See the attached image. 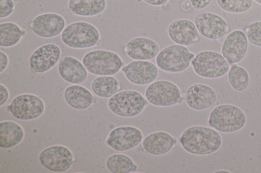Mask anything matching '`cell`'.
<instances>
[{"mask_svg":"<svg viewBox=\"0 0 261 173\" xmlns=\"http://www.w3.org/2000/svg\"><path fill=\"white\" fill-rule=\"evenodd\" d=\"M15 9L13 0H0V18H5L11 15Z\"/></svg>","mask_w":261,"mask_h":173,"instance_id":"cell-31","label":"cell"},{"mask_svg":"<svg viewBox=\"0 0 261 173\" xmlns=\"http://www.w3.org/2000/svg\"><path fill=\"white\" fill-rule=\"evenodd\" d=\"M208 123L214 129L222 133H232L242 129L246 117L238 107L229 104L219 105L214 108L208 117Z\"/></svg>","mask_w":261,"mask_h":173,"instance_id":"cell-4","label":"cell"},{"mask_svg":"<svg viewBox=\"0 0 261 173\" xmlns=\"http://www.w3.org/2000/svg\"><path fill=\"white\" fill-rule=\"evenodd\" d=\"M248 48V40L243 30L236 29L225 37L221 47V53L229 63L240 62L245 57Z\"/></svg>","mask_w":261,"mask_h":173,"instance_id":"cell-13","label":"cell"},{"mask_svg":"<svg viewBox=\"0 0 261 173\" xmlns=\"http://www.w3.org/2000/svg\"><path fill=\"white\" fill-rule=\"evenodd\" d=\"M108 169L113 173H129L138 170L137 165L128 156L123 154H114L106 160Z\"/></svg>","mask_w":261,"mask_h":173,"instance_id":"cell-27","label":"cell"},{"mask_svg":"<svg viewBox=\"0 0 261 173\" xmlns=\"http://www.w3.org/2000/svg\"><path fill=\"white\" fill-rule=\"evenodd\" d=\"M9 63V58L7 54L0 51V73L2 74L7 67Z\"/></svg>","mask_w":261,"mask_h":173,"instance_id":"cell-34","label":"cell"},{"mask_svg":"<svg viewBox=\"0 0 261 173\" xmlns=\"http://www.w3.org/2000/svg\"><path fill=\"white\" fill-rule=\"evenodd\" d=\"M194 9L201 10L206 8L212 0H189Z\"/></svg>","mask_w":261,"mask_h":173,"instance_id":"cell-33","label":"cell"},{"mask_svg":"<svg viewBox=\"0 0 261 173\" xmlns=\"http://www.w3.org/2000/svg\"><path fill=\"white\" fill-rule=\"evenodd\" d=\"M147 4L153 6H162L167 4L169 0H142Z\"/></svg>","mask_w":261,"mask_h":173,"instance_id":"cell-36","label":"cell"},{"mask_svg":"<svg viewBox=\"0 0 261 173\" xmlns=\"http://www.w3.org/2000/svg\"><path fill=\"white\" fill-rule=\"evenodd\" d=\"M142 131L132 126H121L115 128L109 133L107 144L117 151H126L138 146L143 140Z\"/></svg>","mask_w":261,"mask_h":173,"instance_id":"cell-12","label":"cell"},{"mask_svg":"<svg viewBox=\"0 0 261 173\" xmlns=\"http://www.w3.org/2000/svg\"><path fill=\"white\" fill-rule=\"evenodd\" d=\"M191 64L197 75L206 79L222 77L226 74L230 67L228 62L222 54L211 50L198 53Z\"/></svg>","mask_w":261,"mask_h":173,"instance_id":"cell-6","label":"cell"},{"mask_svg":"<svg viewBox=\"0 0 261 173\" xmlns=\"http://www.w3.org/2000/svg\"><path fill=\"white\" fill-rule=\"evenodd\" d=\"M65 25V21L61 15L55 13H45L37 16L30 26L36 35L48 39L61 33Z\"/></svg>","mask_w":261,"mask_h":173,"instance_id":"cell-15","label":"cell"},{"mask_svg":"<svg viewBox=\"0 0 261 173\" xmlns=\"http://www.w3.org/2000/svg\"><path fill=\"white\" fill-rule=\"evenodd\" d=\"M61 39L67 46L74 49H86L98 44L100 36L93 24L77 21L67 25L61 33Z\"/></svg>","mask_w":261,"mask_h":173,"instance_id":"cell-3","label":"cell"},{"mask_svg":"<svg viewBox=\"0 0 261 173\" xmlns=\"http://www.w3.org/2000/svg\"><path fill=\"white\" fill-rule=\"evenodd\" d=\"M91 88L97 96L102 98H110L121 89L118 80L112 76H101L94 79Z\"/></svg>","mask_w":261,"mask_h":173,"instance_id":"cell-25","label":"cell"},{"mask_svg":"<svg viewBox=\"0 0 261 173\" xmlns=\"http://www.w3.org/2000/svg\"><path fill=\"white\" fill-rule=\"evenodd\" d=\"M71 151L62 145H54L42 150L39 155L40 163L54 172H64L70 168L74 162Z\"/></svg>","mask_w":261,"mask_h":173,"instance_id":"cell-10","label":"cell"},{"mask_svg":"<svg viewBox=\"0 0 261 173\" xmlns=\"http://www.w3.org/2000/svg\"><path fill=\"white\" fill-rule=\"evenodd\" d=\"M24 131L18 123L12 121L0 123V146L11 148L19 144L23 140Z\"/></svg>","mask_w":261,"mask_h":173,"instance_id":"cell-23","label":"cell"},{"mask_svg":"<svg viewBox=\"0 0 261 173\" xmlns=\"http://www.w3.org/2000/svg\"><path fill=\"white\" fill-rule=\"evenodd\" d=\"M147 101L143 95L136 90L118 92L109 98L108 106L114 114L122 117H135L142 113Z\"/></svg>","mask_w":261,"mask_h":173,"instance_id":"cell-7","label":"cell"},{"mask_svg":"<svg viewBox=\"0 0 261 173\" xmlns=\"http://www.w3.org/2000/svg\"><path fill=\"white\" fill-rule=\"evenodd\" d=\"M15 118L21 120H31L41 116L45 110V105L39 96L30 93L16 96L8 107Z\"/></svg>","mask_w":261,"mask_h":173,"instance_id":"cell-9","label":"cell"},{"mask_svg":"<svg viewBox=\"0 0 261 173\" xmlns=\"http://www.w3.org/2000/svg\"><path fill=\"white\" fill-rule=\"evenodd\" d=\"M9 97V92L7 87L3 85L0 84V106L2 107L5 105Z\"/></svg>","mask_w":261,"mask_h":173,"instance_id":"cell-32","label":"cell"},{"mask_svg":"<svg viewBox=\"0 0 261 173\" xmlns=\"http://www.w3.org/2000/svg\"><path fill=\"white\" fill-rule=\"evenodd\" d=\"M58 71L64 81L72 84H82L88 77V71L83 63L71 56H64L60 59Z\"/></svg>","mask_w":261,"mask_h":173,"instance_id":"cell-20","label":"cell"},{"mask_svg":"<svg viewBox=\"0 0 261 173\" xmlns=\"http://www.w3.org/2000/svg\"><path fill=\"white\" fill-rule=\"evenodd\" d=\"M122 72L127 80L137 85L150 84L159 75L156 66L148 60H134L124 66Z\"/></svg>","mask_w":261,"mask_h":173,"instance_id":"cell-14","label":"cell"},{"mask_svg":"<svg viewBox=\"0 0 261 173\" xmlns=\"http://www.w3.org/2000/svg\"><path fill=\"white\" fill-rule=\"evenodd\" d=\"M124 50L127 56L133 60H149L156 57L160 47L152 39L138 37L129 40Z\"/></svg>","mask_w":261,"mask_h":173,"instance_id":"cell-19","label":"cell"},{"mask_svg":"<svg viewBox=\"0 0 261 173\" xmlns=\"http://www.w3.org/2000/svg\"><path fill=\"white\" fill-rule=\"evenodd\" d=\"M167 32L174 43L184 46L192 45L199 40V32L196 25L187 19L172 21L168 25Z\"/></svg>","mask_w":261,"mask_h":173,"instance_id":"cell-18","label":"cell"},{"mask_svg":"<svg viewBox=\"0 0 261 173\" xmlns=\"http://www.w3.org/2000/svg\"><path fill=\"white\" fill-rule=\"evenodd\" d=\"M194 23L199 33L211 40L222 38L229 30L228 25L224 19L210 12L198 13L194 17Z\"/></svg>","mask_w":261,"mask_h":173,"instance_id":"cell-11","label":"cell"},{"mask_svg":"<svg viewBox=\"0 0 261 173\" xmlns=\"http://www.w3.org/2000/svg\"><path fill=\"white\" fill-rule=\"evenodd\" d=\"M144 94L147 101L157 107H171L182 100L179 87L168 80L153 82L146 87Z\"/></svg>","mask_w":261,"mask_h":173,"instance_id":"cell-8","label":"cell"},{"mask_svg":"<svg viewBox=\"0 0 261 173\" xmlns=\"http://www.w3.org/2000/svg\"><path fill=\"white\" fill-rule=\"evenodd\" d=\"M218 6L224 11L239 14L249 11L253 5V0H216Z\"/></svg>","mask_w":261,"mask_h":173,"instance_id":"cell-29","label":"cell"},{"mask_svg":"<svg viewBox=\"0 0 261 173\" xmlns=\"http://www.w3.org/2000/svg\"><path fill=\"white\" fill-rule=\"evenodd\" d=\"M106 5V0H69L68 8L74 15L91 17L101 14Z\"/></svg>","mask_w":261,"mask_h":173,"instance_id":"cell-24","label":"cell"},{"mask_svg":"<svg viewBox=\"0 0 261 173\" xmlns=\"http://www.w3.org/2000/svg\"><path fill=\"white\" fill-rule=\"evenodd\" d=\"M187 105L196 111H203L212 107L216 102L217 94L210 86L201 83L190 86L184 95Z\"/></svg>","mask_w":261,"mask_h":173,"instance_id":"cell-17","label":"cell"},{"mask_svg":"<svg viewBox=\"0 0 261 173\" xmlns=\"http://www.w3.org/2000/svg\"><path fill=\"white\" fill-rule=\"evenodd\" d=\"M245 31L248 41L256 46L261 47V21L251 23Z\"/></svg>","mask_w":261,"mask_h":173,"instance_id":"cell-30","label":"cell"},{"mask_svg":"<svg viewBox=\"0 0 261 173\" xmlns=\"http://www.w3.org/2000/svg\"><path fill=\"white\" fill-rule=\"evenodd\" d=\"M222 140L215 129L200 125L188 127L180 137V144L187 152L197 155L214 153L221 147Z\"/></svg>","mask_w":261,"mask_h":173,"instance_id":"cell-1","label":"cell"},{"mask_svg":"<svg viewBox=\"0 0 261 173\" xmlns=\"http://www.w3.org/2000/svg\"><path fill=\"white\" fill-rule=\"evenodd\" d=\"M194 56L186 46L175 44L162 49L155 57V63L163 71L178 73L189 67Z\"/></svg>","mask_w":261,"mask_h":173,"instance_id":"cell-5","label":"cell"},{"mask_svg":"<svg viewBox=\"0 0 261 173\" xmlns=\"http://www.w3.org/2000/svg\"><path fill=\"white\" fill-rule=\"evenodd\" d=\"M228 80L231 87L236 91L245 90L249 84V76L244 67L233 65L228 71Z\"/></svg>","mask_w":261,"mask_h":173,"instance_id":"cell-28","label":"cell"},{"mask_svg":"<svg viewBox=\"0 0 261 173\" xmlns=\"http://www.w3.org/2000/svg\"><path fill=\"white\" fill-rule=\"evenodd\" d=\"M64 97L70 107L78 110L89 108L95 98L88 89L78 84L67 87L64 92Z\"/></svg>","mask_w":261,"mask_h":173,"instance_id":"cell-22","label":"cell"},{"mask_svg":"<svg viewBox=\"0 0 261 173\" xmlns=\"http://www.w3.org/2000/svg\"><path fill=\"white\" fill-rule=\"evenodd\" d=\"M24 31L17 24L6 22L0 24V45L3 47L15 46L21 40Z\"/></svg>","mask_w":261,"mask_h":173,"instance_id":"cell-26","label":"cell"},{"mask_svg":"<svg viewBox=\"0 0 261 173\" xmlns=\"http://www.w3.org/2000/svg\"><path fill=\"white\" fill-rule=\"evenodd\" d=\"M82 63L88 72L96 76H113L122 68L123 62L116 53L97 49L86 53Z\"/></svg>","mask_w":261,"mask_h":173,"instance_id":"cell-2","label":"cell"},{"mask_svg":"<svg viewBox=\"0 0 261 173\" xmlns=\"http://www.w3.org/2000/svg\"><path fill=\"white\" fill-rule=\"evenodd\" d=\"M180 6L182 11L187 13L191 12L194 9L189 0H182Z\"/></svg>","mask_w":261,"mask_h":173,"instance_id":"cell-35","label":"cell"},{"mask_svg":"<svg viewBox=\"0 0 261 173\" xmlns=\"http://www.w3.org/2000/svg\"><path fill=\"white\" fill-rule=\"evenodd\" d=\"M61 51L55 44L43 45L37 48L29 59L31 69L37 73H44L55 66L60 59Z\"/></svg>","mask_w":261,"mask_h":173,"instance_id":"cell-16","label":"cell"},{"mask_svg":"<svg viewBox=\"0 0 261 173\" xmlns=\"http://www.w3.org/2000/svg\"><path fill=\"white\" fill-rule=\"evenodd\" d=\"M258 4L261 5V0H253Z\"/></svg>","mask_w":261,"mask_h":173,"instance_id":"cell-38","label":"cell"},{"mask_svg":"<svg viewBox=\"0 0 261 173\" xmlns=\"http://www.w3.org/2000/svg\"><path fill=\"white\" fill-rule=\"evenodd\" d=\"M215 172H230L228 171H225V170H218V171H215Z\"/></svg>","mask_w":261,"mask_h":173,"instance_id":"cell-37","label":"cell"},{"mask_svg":"<svg viewBox=\"0 0 261 173\" xmlns=\"http://www.w3.org/2000/svg\"><path fill=\"white\" fill-rule=\"evenodd\" d=\"M176 140L169 133L164 131H157L146 136L142 142L145 151L153 155H162L169 152Z\"/></svg>","mask_w":261,"mask_h":173,"instance_id":"cell-21","label":"cell"}]
</instances>
